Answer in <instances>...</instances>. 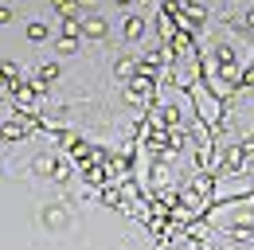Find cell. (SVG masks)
Masks as SVG:
<instances>
[{
    "instance_id": "cell-3",
    "label": "cell",
    "mask_w": 254,
    "mask_h": 250,
    "mask_svg": "<svg viewBox=\"0 0 254 250\" xmlns=\"http://www.w3.org/2000/svg\"><path fill=\"white\" fill-rule=\"evenodd\" d=\"M47 227H63V207H47Z\"/></svg>"
},
{
    "instance_id": "cell-5",
    "label": "cell",
    "mask_w": 254,
    "mask_h": 250,
    "mask_svg": "<svg viewBox=\"0 0 254 250\" xmlns=\"http://www.w3.org/2000/svg\"><path fill=\"white\" fill-rule=\"evenodd\" d=\"M43 35H47V28H43V24H32V28H28V39H43Z\"/></svg>"
},
{
    "instance_id": "cell-1",
    "label": "cell",
    "mask_w": 254,
    "mask_h": 250,
    "mask_svg": "<svg viewBox=\"0 0 254 250\" xmlns=\"http://www.w3.org/2000/svg\"><path fill=\"white\" fill-rule=\"evenodd\" d=\"M82 35H90V39H102V35H106V20H102V16H90V20L82 24Z\"/></svg>"
},
{
    "instance_id": "cell-2",
    "label": "cell",
    "mask_w": 254,
    "mask_h": 250,
    "mask_svg": "<svg viewBox=\"0 0 254 250\" xmlns=\"http://www.w3.org/2000/svg\"><path fill=\"white\" fill-rule=\"evenodd\" d=\"M141 28H145V24H141L137 16H129L126 24H122V31H126V39H137V35H141Z\"/></svg>"
},
{
    "instance_id": "cell-4",
    "label": "cell",
    "mask_w": 254,
    "mask_h": 250,
    "mask_svg": "<svg viewBox=\"0 0 254 250\" xmlns=\"http://www.w3.org/2000/svg\"><path fill=\"white\" fill-rule=\"evenodd\" d=\"M74 47H78V39H74V35H63V39H59V51H63V55H70Z\"/></svg>"
}]
</instances>
